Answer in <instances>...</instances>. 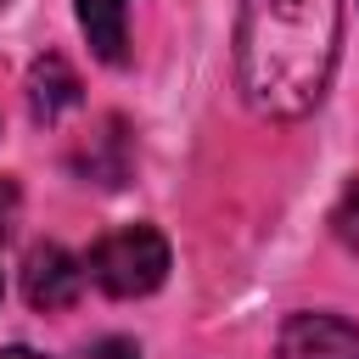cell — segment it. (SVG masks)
Returning <instances> with one entry per match:
<instances>
[{
  "mask_svg": "<svg viewBox=\"0 0 359 359\" xmlns=\"http://www.w3.org/2000/svg\"><path fill=\"white\" fill-rule=\"evenodd\" d=\"M342 45V0H241L236 84L258 118L292 123L325 101Z\"/></svg>",
  "mask_w": 359,
  "mask_h": 359,
  "instance_id": "cell-1",
  "label": "cell"
},
{
  "mask_svg": "<svg viewBox=\"0 0 359 359\" xmlns=\"http://www.w3.org/2000/svg\"><path fill=\"white\" fill-rule=\"evenodd\" d=\"M84 280H95L107 297H146L168 280V241L151 224H123L101 236L84 252Z\"/></svg>",
  "mask_w": 359,
  "mask_h": 359,
  "instance_id": "cell-2",
  "label": "cell"
},
{
  "mask_svg": "<svg viewBox=\"0 0 359 359\" xmlns=\"http://www.w3.org/2000/svg\"><path fill=\"white\" fill-rule=\"evenodd\" d=\"M79 292H84V258H73L56 241H39L22 264V297L39 314H56V309H73Z\"/></svg>",
  "mask_w": 359,
  "mask_h": 359,
  "instance_id": "cell-3",
  "label": "cell"
},
{
  "mask_svg": "<svg viewBox=\"0 0 359 359\" xmlns=\"http://www.w3.org/2000/svg\"><path fill=\"white\" fill-rule=\"evenodd\" d=\"M275 359H359V325L342 314H292L275 337Z\"/></svg>",
  "mask_w": 359,
  "mask_h": 359,
  "instance_id": "cell-4",
  "label": "cell"
},
{
  "mask_svg": "<svg viewBox=\"0 0 359 359\" xmlns=\"http://www.w3.org/2000/svg\"><path fill=\"white\" fill-rule=\"evenodd\" d=\"M79 101H84L79 73L67 67V56L45 50V56L28 67V112H34V123H56V118H62V112H73Z\"/></svg>",
  "mask_w": 359,
  "mask_h": 359,
  "instance_id": "cell-5",
  "label": "cell"
},
{
  "mask_svg": "<svg viewBox=\"0 0 359 359\" xmlns=\"http://www.w3.org/2000/svg\"><path fill=\"white\" fill-rule=\"evenodd\" d=\"M129 157H135V146H129L123 118H101V135H90L84 151H79V174L95 180V185H123L129 180Z\"/></svg>",
  "mask_w": 359,
  "mask_h": 359,
  "instance_id": "cell-6",
  "label": "cell"
},
{
  "mask_svg": "<svg viewBox=\"0 0 359 359\" xmlns=\"http://www.w3.org/2000/svg\"><path fill=\"white\" fill-rule=\"evenodd\" d=\"M73 6H79V28L90 34V50L118 67L129 56V34H123V6L129 0H73Z\"/></svg>",
  "mask_w": 359,
  "mask_h": 359,
  "instance_id": "cell-7",
  "label": "cell"
},
{
  "mask_svg": "<svg viewBox=\"0 0 359 359\" xmlns=\"http://www.w3.org/2000/svg\"><path fill=\"white\" fill-rule=\"evenodd\" d=\"M331 236H337L348 252H359V174L348 180V191H342L337 208H331Z\"/></svg>",
  "mask_w": 359,
  "mask_h": 359,
  "instance_id": "cell-8",
  "label": "cell"
},
{
  "mask_svg": "<svg viewBox=\"0 0 359 359\" xmlns=\"http://www.w3.org/2000/svg\"><path fill=\"white\" fill-rule=\"evenodd\" d=\"M79 359H140V348L129 342V337H101L95 348H84Z\"/></svg>",
  "mask_w": 359,
  "mask_h": 359,
  "instance_id": "cell-9",
  "label": "cell"
},
{
  "mask_svg": "<svg viewBox=\"0 0 359 359\" xmlns=\"http://www.w3.org/2000/svg\"><path fill=\"white\" fill-rule=\"evenodd\" d=\"M0 359H45V353H34V348H0Z\"/></svg>",
  "mask_w": 359,
  "mask_h": 359,
  "instance_id": "cell-10",
  "label": "cell"
},
{
  "mask_svg": "<svg viewBox=\"0 0 359 359\" xmlns=\"http://www.w3.org/2000/svg\"><path fill=\"white\" fill-rule=\"evenodd\" d=\"M0 6H6V0H0Z\"/></svg>",
  "mask_w": 359,
  "mask_h": 359,
  "instance_id": "cell-11",
  "label": "cell"
},
{
  "mask_svg": "<svg viewBox=\"0 0 359 359\" xmlns=\"http://www.w3.org/2000/svg\"><path fill=\"white\" fill-rule=\"evenodd\" d=\"M0 292H6V286H0Z\"/></svg>",
  "mask_w": 359,
  "mask_h": 359,
  "instance_id": "cell-12",
  "label": "cell"
}]
</instances>
